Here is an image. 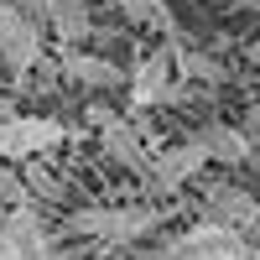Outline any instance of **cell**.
Here are the masks:
<instances>
[{
    "label": "cell",
    "mask_w": 260,
    "mask_h": 260,
    "mask_svg": "<svg viewBox=\"0 0 260 260\" xmlns=\"http://www.w3.org/2000/svg\"><path fill=\"white\" fill-rule=\"evenodd\" d=\"M161 208H146V203H130V208H78L68 213V229L83 234V240H99V245H136L156 229Z\"/></svg>",
    "instance_id": "6da1fadb"
},
{
    "label": "cell",
    "mask_w": 260,
    "mask_h": 260,
    "mask_svg": "<svg viewBox=\"0 0 260 260\" xmlns=\"http://www.w3.org/2000/svg\"><path fill=\"white\" fill-rule=\"evenodd\" d=\"M68 125H57L47 115H16L0 104V161H37L52 146H62Z\"/></svg>",
    "instance_id": "7a4b0ae2"
},
{
    "label": "cell",
    "mask_w": 260,
    "mask_h": 260,
    "mask_svg": "<svg viewBox=\"0 0 260 260\" xmlns=\"http://www.w3.org/2000/svg\"><path fill=\"white\" fill-rule=\"evenodd\" d=\"M89 120L99 125V141H104V151L120 161V167H130L136 177H146L151 182V167H156V156H151V146L141 141V130L130 125L125 115H115V110H89Z\"/></svg>",
    "instance_id": "3957f363"
},
{
    "label": "cell",
    "mask_w": 260,
    "mask_h": 260,
    "mask_svg": "<svg viewBox=\"0 0 260 260\" xmlns=\"http://www.w3.org/2000/svg\"><path fill=\"white\" fill-rule=\"evenodd\" d=\"M0 57L11 73H31L42 62V21H31L21 6H0Z\"/></svg>",
    "instance_id": "277c9868"
},
{
    "label": "cell",
    "mask_w": 260,
    "mask_h": 260,
    "mask_svg": "<svg viewBox=\"0 0 260 260\" xmlns=\"http://www.w3.org/2000/svg\"><path fill=\"white\" fill-rule=\"evenodd\" d=\"M172 99H182V89L172 78V42H167V47H156L151 57L136 62V73H130V104L151 110V104H172Z\"/></svg>",
    "instance_id": "5b68a950"
},
{
    "label": "cell",
    "mask_w": 260,
    "mask_h": 260,
    "mask_svg": "<svg viewBox=\"0 0 260 260\" xmlns=\"http://www.w3.org/2000/svg\"><path fill=\"white\" fill-rule=\"evenodd\" d=\"M47 255V240H42V219L31 203L11 208L0 219V260H42Z\"/></svg>",
    "instance_id": "8992f818"
},
{
    "label": "cell",
    "mask_w": 260,
    "mask_h": 260,
    "mask_svg": "<svg viewBox=\"0 0 260 260\" xmlns=\"http://www.w3.org/2000/svg\"><path fill=\"white\" fill-rule=\"evenodd\" d=\"M182 255L187 260H260L255 245L245 240V234H234V229H219V224H198L192 234H182Z\"/></svg>",
    "instance_id": "52a82bcc"
},
{
    "label": "cell",
    "mask_w": 260,
    "mask_h": 260,
    "mask_svg": "<svg viewBox=\"0 0 260 260\" xmlns=\"http://www.w3.org/2000/svg\"><path fill=\"white\" fill-rule=\"evenodd\" d=\"M208 224L234 229V234H250L260 224V203L240 187H208Z\"/></svg>",
    "instance_id": "ba28073f"
},
{
    "label": "cell",
    "mask_w": 260,
    "mask_h": 260,
    "mask_svg": "<svg viewBox=\"0 0 260 260\" xmlns=\"http://www.w3.org/2000/svg\"><path fill=\"white\" fill-rule=\"evenodd\" d=\"M203 146L198 141H187V146H172V151H156V167H151V182H156V192H177L182 182L198 177V167H203Z\"/></svg>",
    "instance_id": "9c48e42d"
},
{
    "label": "cell",
    "mask_w": 260,
    "mask_h": 260,
    "mask_svg": "<svg viewBox=\"0 0 260 260\" xmlns=\"http://www.w3.org/2000/svg\"><path fill=\"white\" fill-rule=\"evenodd\" d=\"M198 146H203V156H208V161H224V167H240V161H250V151H255L250 130H240V125H224V120H208V125L198 130Z\"/></svg>",
    "instance_id": "30bf717a"
},
{
    "label": "cell",
    "mask_w": 260,
    "mask_h": 260,
    "mask_svg": "<svg viewBox=\"0 0 260 260\" xmlns=\"http://www.w3.org/2000/svg\"><path fill=\"white\" fill-rule=\"evenodd\" d=\"M47 26L57 31V42H68V52H73V42H89V31H94L89 0H52V11H47Z\"/></svg>",
    "instance_id": "8fae6325"
},
{
    "label": "cell",
    "mask_w": 260,
    "mask_h": 260,
    "mask_svg": "<svg viewBox=\"0 0 260 260\" xmlns=\"http://www.w3.org/2000/svg\"><path fill=\"white\" fill-rule=\"evenodd\" d=\"M62 73H68L73 83H83V89H115V83H125V73L115 68V62L89 57V52H68L62 57Z\"/></svg>",
    "instance_id": "7c38bea8"
},
{
    "label": "cell",
    "mask_w": 260,
    "mask_h": 260,
    "mask_svg": "<svg viewBox=\"0 0 260 260\" xmlns=\"http://www.w3.org/2000/svg\"><path fill=\"white\" fill-rule=\"evenodd\" d=\"M115 6L130 16V21H141V26H156L167 37H177V21H172V6L167 0H115Z\"/></svg>",
    "instance_id": "4fadbf2b"
},
{
    "label": "cell",
    "mask_w": 260,
    "mask_h": 260,
    "mask_svg": "<svg viewBox=\"0 0 260 260\" xmlns=\"http://www.w3.org/2000/svg\"><path fill=\"white\" fill-rule=\"evenodd\" d=\"M172 62H182V78H208V83H219V78H224V68H219L213 57L187 52V47H177V42H172Z\"/></svg>",
    "instance_id": "5bb4252c"
},
{
    "label": "cell",
    "mask_w": 260,
    "mask_h": 260,
    "mask_svg": "<svg viewBox=\"0 0 260 260\" xmlns=\"http://www.w3.org/2000/svg\"><path fill=\"white\" fill-rule=\"evenodd\" d=\"M0 203H31V192H26V177H16V172L0 161Z\"/></svg>",
    "instance_id": "9a60e30c"
},
{
    "label": "cell",
    "mask_w": 260,
    "mask_h": 260,
    "mask_svg": "<svg viewBox=\"0 0 260 260\" xmlns=\"http://www.w3.org/2000/svg\"><path fill=\"white\" fill-rule=\"evenodd\" d=\"M26 192H42V198H57V177H47L42 167H31V177H26Z\"/></svg>",
    "instance_id": "2e32d148"
},
{
    "label": "cell",
    "mask_w": 260,
    "mask_h": 260,
    "mask_svg": "<svg viewBox=\"0 0 260 260\" xmlns=\"http://www.w3.org/2000/svg\"><path fill=\"white\" fill-rule=\"evenodd\" d=\"M250 141H255V146H260V125H255V130H250Z\"/></svg>",
    "instance_id": "e0dca14e"
},
{
    "label": "cell",
    "mask_w": 260,
    "mask_h": 260,
    "mask_svg": "<svg viewBox=\"0 0 260 260\" xmlns=\"http://www.w3.org/2000/svg\"><path fill=\"white\" fill-rule=\"evenodd\" d=\"M0 6H26V0H0Z\"/></svg>",
    "instance_id": "ac0fdd59"
},
{
    "label": "cell",
    "mask_w": 260,
    "mask_h": 260,
    "mask_svg": "<svg viewBox=\"0 0 260 260\" xmlns=\"http://www.w3.org/2000/svg\"><path fill=\"white\" fill-rule=\"evenodd\" d=\"M240 6H255V11H260V0H240Z\"/></svg>",
    "instance_id": "d6986e66"
}]
</instances>
